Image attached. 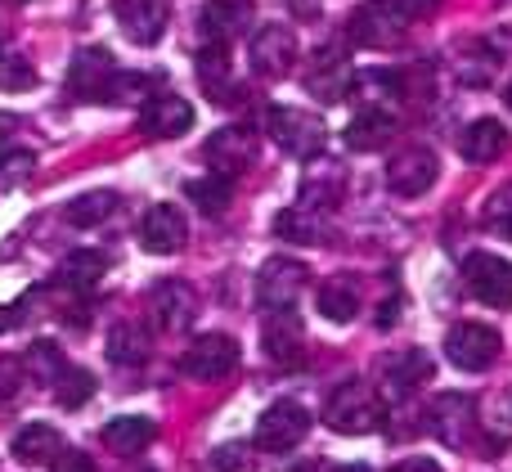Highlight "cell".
<instances>
[{"mask_svg":"<svg viewBox=\"0 0 512 472\" xmlns=\"http://www.w3.org/2000/svg\"><path fill=\"white\" fill-rule=\"evenodd\" d=\"M382 414H387V401L364 378H346L324 401V423L333 432H342V437H364V432L382 428Z\"/></svg>","mask_w":512,"mask_h":472,"instance_id":"cell-1","label":"cell"},{"mask_svg":"<svg viewBox=\"0 0 512 472\" xmlns=\"http://www.w3.org/2000/svg\"><path fill=\"white\" fill-rule=\"evenodd\" d=\"M265 131H270V140L297 162H315L328 144V126L319 122L315 113H306V108H288V104L265 108Z\"/></svg>","mask_w":512,"mask_h":472,"instance_id":"cell-2","label":"cell"},{"mask_svg":"<svg viewBox=\"0 0 512 472\" xmlns=\"http://www.w3.org/2000/svg\"><path fill=\"white\" fill-rule=\"evenodd\" d=\"M301 86L306 95H315L319 104H342L355 86V63L342 45H319L306 59V72H301Z\"/></svg>","mask_w":512,"mask_h":472,"instance_id":"cell-3","label":"cell"},{"mask_svg":"<svg viewBox=\"0 0 512 472\" xmlns=\"http://www.w3.org/2000/svg\"><path fill=\"white\" fill-rule=\"evenodd\" d=\"M427 428L441 446L450 450H468L477 437V401L468 392H441L427 410Z\"/></svg>","mask_w":512,"mask_h":472,"instance_id":"cell-4","label":"cell"},{"mask_svg":"<svg viewBox=\"0 0 512 472\" xmlns=\"http://www.w3.org/2000/svg\"><path fill=\"white\" fill-rule=\"evenodd\" d=\"M310 423L315 419H310V410L301 401H274L256 419V446L270 450V455H288V450H297L306 441Z\"/></svg>","mask_w":512,"mask_h":472,"instance_id":"cell-5","label":"cell"},{"mask_svg":"<svg viewBox=\"0 0 512 472\" xmlns=\"http://www.w3.org/2000/svg\"><path fill=\"white\" fill-rule=\"evenodd\" d=\"M306 275L310 270L301 266V261L292 257H270L261 266V275H256V302H261V311H297L301 293H306Z\"/></svg>","mask_w":512,"mask_h":472,"instance_id":"cell-6","label":"cell"},{"mask_svg":"<svg viewBox=\"0 0 512 472\" xmlns=\"http://www.w3.org/2000/svg\"><path fill=\"white\" fill-rule=\"evenodd\" d=\"M409 32V18L391 0H369L351 14V41L364 50H396Z\"/></svg>","mask_w":512,"mask_h":472,"instance_id":"cell-7","label":"cell"},{"mask_svg":"<svg viewBox=\"0 0 512 472\" xmlns=\"http://www.w3.org/2000/svg\"><path fill=\"white\" fill-rule=\"evenodd\" d=\"M499 347L504 342H499V333L490 324H454L445 333V360L454 369H463V374H486L499 360Z\"/></svg>","mask_w":512,"mask_h":472,"instance_id":"cell-8","label":"cell"},{"mask_svg":"<svg viewBox=\"0 0 512 472\" xmlns=\"http://www.w3.org/2000/svg\"><path fill=\"white\" fill-rule=\"evenodd\" d=\"M234 369H239V342L225 338V333H203L180 356V374L198 378V383H216V378L234 374Z\"/></svg>","mask_w":512,"mask_h":472,"instance_id":"cell-9","label":"cell"},{"mask_svg":"<svg viewBox=\"0 0 512 472\" xmlns=\"http://www.w3.org/2000/svg\"><path fill=\"white\" fill-rule=\"evenodd\" d=\"M252 18H256L252 0H207V5L198 9V45H221V50H230L252 27Z\"/></svg>","mask_w":512,"mask_h":472,"instance_id":"cell-10","label":"cell"},{"mask_svg":"<svg viewBox=\"0 0 512 472\" xmlns=\"http://www.w3.org/2000/svg\"><path fill=\"white\" fill-rule=\"evenodd\" d=\"M463 279H468L472 297L495 311H508L512 306V261L495 257V252H472L463 261Z\"/></svg>","mask_w":512,"mask_h":472,"instance_id":"cell-11","label":"cell"},{"mask_svg":"<svg viewBox=\"0 0 512 472\" xmlns=\"http://www.w3.org/2000/svg\"><path fill=\"white\" fill-rule=\"evenodd\" d=\"M436 176H441V162H436V153L423 149V144H409V149H400L396 158L387 162V185L396 198H423L427 189L436 185Z\"/></svg>","mask_w":512,"mask_h":472,"instance_id":"cell-12","label":"cell"},{"mask_svg":"<svg viewBox=\"0 0 512 472\" xmlns=\"http://www.w3.org/2000/svg\"><path fill=\"white\" fill-rule=\"evenodd\" d=\"M248 59H252V72L256 77H288L292 63H297V36L292 27L283 23H265L252 32V45H248Z\"/></svg>","mask_w":512,"mask_h":472,"instance_id":"cell-13","label":"cell"},{"mask_svg":"<svg viewBox=\"0 0 512 472\" xmlns=\"http://www.w3.org/2000/svg\"><path fill=\"white\" fill-rule=\"evenodd\" d=\"M144 306H149L153 324H158L162 333H180V329H189V324H194V315H198V293L185 284V279H162V284L149 288Z\"/></svg>","mask_w":512,"mask_h":472,"instance_id":"cell-14","label":"cell"},{"mask_svg":"<svg viewBox=\"0 0 512 472\" xmlns=\"http://www.w3.org/2000/svg\"><path fill=\"white\" fill-rule=\"evenodd\" d=\"M113 18L135 45H158L171 23V0H113Z\"/></svg>","mask_w":512,"mask_h":472,"instance_id":"cell-15","label":"cell"},{"mask_svg":"<svg viewBox=\"0 0 512 472\" xmlns=\"http://www.w3.org/2000/svg\"><path fill=\"white\" fill-rule=\"evenodd\" d=\"M261 347H265V360H274V365H297L306 356V324H301V315L270 311L261 324Z\"/></svg>","mask_w":512,"mask_h":472,"instance_id":"cell-16","label":"cell"},{"mask_svg":"<svg viewBox=\"0 0 512 472\" xmlns=\"http://www.w3.org/2000/svg\"><path fill=\"white\" fill-rule=\"evenodd\" d=\"M256 149H261V144H256V131H248V126H221V131L207 140L203 158L216 176H234V171L252 167Z\"/></svg>","mask_w":512,"mask_h":472,"instance_id":"cell-17","label":"cell"},{"mask_svg":"<svg viewBox=\"0 0 512 472\" xmlns=\"http://www.w3.org/2000/svg\"><path fill=\"white\" fill-rule=\"evenodd\" d=\"M194 126V104L180 95H167V90H153L149 104L140 108V131L153 135V140H176Z\"/></svg>","mask_w":512,"mask_h":472,"instance_id":"cell-18","label":"cell"},{"mask_svg":"<svg viewBox=\"0 0 512 472\" xmlns=\"http://www.w3.org/2000/svg\"><path fill=\"white\" fill-rule=\"evenodd\" d=\"M189 239V225H185V212L171 203H158L144 212L140 221V243L144 252H153V257H176L180 248H185Z\"/></svg>","mask_w":512,"mask_h":472,"instance_id":"cell-19","label":"cell"},{"mask_svg":"<svg viewBox=\"0 0 512 472\" xmlns=\"http://www.w3.org/2000/svg\"><path fill=\"white\" fill-rule=\"evenodd\" d=\"M378 374H382V387H387V396L405 401V396H414L418 387L432 378V356H427V351H418V347L391 351V356H382Z\"/></svg>","mask_w":512,"mask_h":472,"instance_id":"cell-20","label":"cell"},{"mask_svg":"<svg viewBox=\"0 0 512 472\" xmlns=\"http://www.w3.org/2000/svg\"><path fill=\"white\" fill-rule=\"evenodd\" d=\"M117 77L113 59H108V50H77L68 63V95L72 99H104L108 95V81Z\"/></svg>","mask_w":512,"mask_h":472,"instance_id":"cell-21","label":"cell"},{"mask_svg":"<svg viewBox=\"0 0 512 472\" xmlns=\"http://www.w3.org/2000/svg\"><path fill=\"white\" fill-rule=\"evenodd\" d=\"M194 72H198V86L212 95V104H230L234 90H239V81H234L230 50H221V45H198Z\"/></svg>","mask_w":512,"mask_h":472,"instance_id":"cell-22","label":"cell"},{"mask_svg":"<svg viewBox=\"0 0 512 472\" xmlns=\"http://www.w3.org/2000/svg\"><path fill=\"white\" fill-rule=\"evenodd\" d=\"M342 140H346V149H355V153H378L396 140V117H391L387 108L373 104V108H364V113L351 117Z\"/></svg>","mask_w":512,"mask_h":472,"instance_id":"cell-23","label":"cell"},{"mask_svg":"<svg viewBox=\"0 0 512 472\" xmlns=\"http://www.w3.org/2000/svg\"><path fill=\"white\" fill-rule=\"evenodd\" d=\"M504 149H508V131H504V122H495V117H477V122L459 135V153L468 162H477V167L504 158Z\"/></svg>","mask_w":512,"mask_h":472,"instance_id":"cell-24","label":"cell"},{"mask_svg":"<svg viewBox=\"0 0 512 472\" xmlns=\"http://www.w3.org/2000/svg\"><path fill=\"white\" fill-rule=\"evenodd\" d=\"M149 351H153V333L144 329L140 320H122L108 329V360H113V365L135 369L149 360Z\"/></svg>","mask_w":512,"mask_h":472,"instance_id":"cell-25","label":"cell"},{"mask_svg":"<svg viewBox=\"0 0 512 472\" xmlns=\"http://www.w3.org/2000/svg\"><path fill=\"white\" fill-rule=\"evenodd\" d=\"M319 315L333 324H351L355 311H360V284H355L351 275H333L319 284V297H315Z\"/></svg>","mask_w":512,"mask_h":472,"instance_id":"cell-26","label":"cell"},{"mask_svg":"<svg viewBox=\"0 0 512 472\" xmlns=\"http://www.w3.org/2000/svg\"><path fill=\"white\" fill-rule=\"evenodd\" d=\"M158 437V423L144 419V414H126V419H108L104 423V446L117 455H140L144 446H153Z\"/></svg>","mask_w":512,"mask_h":472,"instance_id":"cell-27","label":"cell"},{"mask_svg":"<svg viewBox=\"0 0 512 472\" xmlns=\"http://www.w3.org/2000/svg\"><path fill=\"white\" fill-rule=\"evenodd\" d=\"M9 450L18 455V464H50V459L63 450V441H59V432H54L50 423H27V428L14 432Z\"/></svg>","mask_w":512,"mask_h":472,"instance_id":"cell-28","label":"cell"},{"mask_svg":"<svg viewBox=\"0 0 512 472\" xmlns=\"http://www.w3.org/2000/svg\"><path fill=\"white\" fill-rule=\"evenodd\" d=\"M274 234H279L283 243H324L328 225H324V216L310 212V207H288V212L274 216Z\"/></svg>","mask_w":512,"mask_h":472,"instance_id":"cell-29","label":"cell"},{"mask_svg":"<svg viewBox=\"0 0 512 472\" xmlns=\"http://www.w3.org/2000/svg\"><path fill=\"white\" fill-rule=\"evenodd\" d=\"M113 212H117L113 189H90V194H77L68 207H63L68 225H77V230H95V225H104Z\"/></svg>","mask_w":512,"mask_h":472,"instance_id":"cell-30","label":"cell"},{"mask_svg":"<svg viewBox=\"0 0 512 472\" xmlns=\"http://www.w3.org/2000/svg\"><path fill=\"white\" fill-rule=\"evenodd\" d=\"M104 270H108V257H104V252L81 248V252H72V257L59 266V284L72 288V293H90V288L104 279Z\"/></svg>","mask_w":512,"mask_h":472,"instance_id":"cell-31","label":"cell"},{"mask_svg":"<svg viewBox=\"0 0 512 472\" xmlns=\"http://www.w3.org/2000/svg\"><path fill=\"white\" fill-rule=\"evenodd\" d=\"M185 198H189V203H194L203 216H221L225 207H230V198H234V180H230V176H216V171H207V176L189 180V185H185Z\"/></svg>","mask_w":512,"mask_h":472,"instance_id":"cell-32","label":"cell"},{"mask_svg":"<svg viewBox=\"0 0 512 472\" xmlns=\"http://www.w3.org/2000/svg\"><path fill=\"white\" fill-rule=\"evenodd\" d=\"M342 185H346V176L337 167H310V176L301 180V207L319 212V207H328L342 194Z\"/></svg>","mask_w":512,"mask_h":472,"instance_id":"cell-33","label":"cell"},{"mask_svg":"<svg viewBox=\"0 0 512 472\" xmlns=\"http://www.w3.org/2000/svg\"><path fill=\"white\" fill-rule=\"evenodd\" d=\"M90 396H95V374L90 369H63L59 378H54V401L63 405V410H77V405H86Z\"/></svg>","mask_w":512,"mask_h":472,"instance_id":"cell-34","label":"cell"},{"mask_svg":"<svg viewBox=\"0 0 512 472\" xmlns=\"http://www.w3.org/2000/svg\"><path fill=\"white\" fill-rule=\"evenodd\" d=\"M481 221H486L490 234H499V239L512 243V185H499L495 194L486 198V207H481Z\"/></svg>","mask_w":512,"mask_h":472,"instance_id":"cell-35","label":"cell"},{"mask_svg":"<svg viewBox=\"0 0 512 472\" xmlns=\"http://www.w3.org/2000/svg\"><path fill=\"white\" fill-rule=\"evenodd\" d=\"M23 369H27V374H36L41 383H50V387H54V378H59L68 365H63V351L54 347V342H32V347H27Z\"/></svg>","mask_w":512,"mask_h":472,"instance_id":"cell-36","label":"cell"},{"mask_svg":"<svg viewBox=\"0 0 512 472\" xmlns=\"http://www.w3.org/2000/svg\"><path fill=\"white\" fill-rule=\"evenodd\" d=\"M36 86V68L14 50H0V90L18 95V90H32Z\"/></svg>","mask_w":512,"mask_h":472,"instance_id":"cell-37","label":"cell"},{"mask_svg":"<svg viewBox=\"0 0 512 472\" xmlns=\"http://www.w3.org/2000/svg\"><path fill=\"white\" fill-rule=\"evenodd\" d=\"M36 167L32 149H18V144H0V189H14L18 180H27Z\"/></svg>","mask_w":512,"mask_h":472,"instance_id":"cell-38","label":"cell"},{"mask_svg":"<svg viewBox=\"0 0 512 472\" xmlns=\"http://www.w3.org/2000/svg\"><path fill=\"white\" fill-rule=\"evenodd\" d=\"M212 468L216 472H256V455L243 441H234V446H221L212 455Z\"/></svg>","mask_w":512,"mask_h":472,"instance_id":"cell-39","label":"cell"},{"mask_svg":"<svg viewBox=\"0 0 512 472\" xmlns=\"http://www.w3.org/2000/svg\"><path fill=\"white\" fill-rule=\"evenodd\" d=\"M50 472H95L86 450H59V455L50 459Z\"/></svg>","mask_w":512,"mask_h":472,"instance_id":"cell-40","label":"cell"},{"mask_svg":"<svg viewBox=\"0 0 512 472\" xmlns=\"http://www.w3.org/2000/svg\"><path fill=\"white\" fill-rule=\"evenodd\" d=\"M391 5H396L409 23H418V18H432L436 14V9H441V0H391Z\"/></svg>","mask_w":512,"mask_h":472,"instance_id":"cell-41","label":"cell"},{"mask_svg":"<svg viewBox=\"0 0 512 472\" xmlns=\"http://www.w3.org/2000/svg\"><path fill=\"white\" fill-rule=\"evenodd\" d=\"M14 392H18V365L14 360H0V401H9Z\"/></svg>","mask_w":512,"mask_h":472,"instance_id":"cell-42","label":"cell"},{"mask_svg":"<svg viewBox=\"0 0 512 472\" xmlns=\"http://www.w3.org/2000/svg\"><path fill=\"white\" fill-rule=\"evenodd\" d=\"M391 472H441V464L436 459H405V464H396Z\"/></svg>","mask_w":512,"mask_h":472,"instance_id":"cell-43","label":"cell"},{"mask_svg":"<svg viewBox=\"0 0 512 472\" xmlns=\"http://www.w3.org/2000/svg\"><path fill=\"white\" fill-rule=\"evenodd\" d=\"M14 324H18V311H0V333L14 329Z\"/></svg>","mask_w":512,"mask_h":472,"instance_id":"cell-44","label":"cell"},{"mask_svg":"<svg viewBox=\"0 0 512 472\" xmlns=\"http://www.w3.org/2000/svg\"><path fill=\"white\" fill-rule=\"evenodd\" d=\"M333 472H373L369 464H342V468H333Z\"/></svg>","mask_w":512,"mask_h":472,"instance_id":"cell-45","label":"cell"},{"mask_svg":"<svg viewBox=\"0 0 512 472\" xmlns=\"http://www.w3.org/2000/svg\"><path fill=\"white\" fill-rule=\"evenodd\" d=\"M504 99H508V108H512V81H508V95Z\"/></svg>","mask_w":512,"mask_h":472,"instance_id":"cell-46","label":"cell"}]
</instances>
